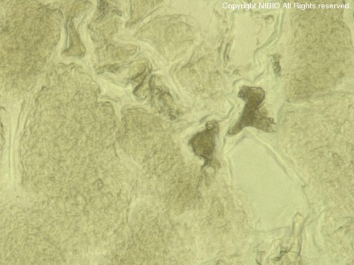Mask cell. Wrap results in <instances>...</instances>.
Returning <instances> with one entry per match:
<instances>
[{"mask_svg": "<svg viewBox=\"0 0 354 265\" xmlns=\"http://www.w3.org/2000/svg\"><path fill=\"white\" fill-rule=\"evenodd\" d=\"M238 96L246 101L243 114L237 123L230 129L228 135H234L245 126H253L264 131H273V120L265 111H260V105L265 94L261 88L243 86Z\"/></svg>", "mask_w": 354, "mask_h": 265, "instance_id": "1", "label": "cell"}, {"mask_svg": "<svg viewBox=\"0 0 354 265\" xmlns=\"http://www.w3.org/2000/svg\"><path fill=\"white\" fill-rule=\"evenodd\" d=\"M216 122H209L206 130L198 133L192 140L195 153L207 161H211L215 146V135L218 131Z\"/></svg>", "mask_w": 354, "mask_h": 265, "instance_id": "2", "label": "cell"}]
</instances>
